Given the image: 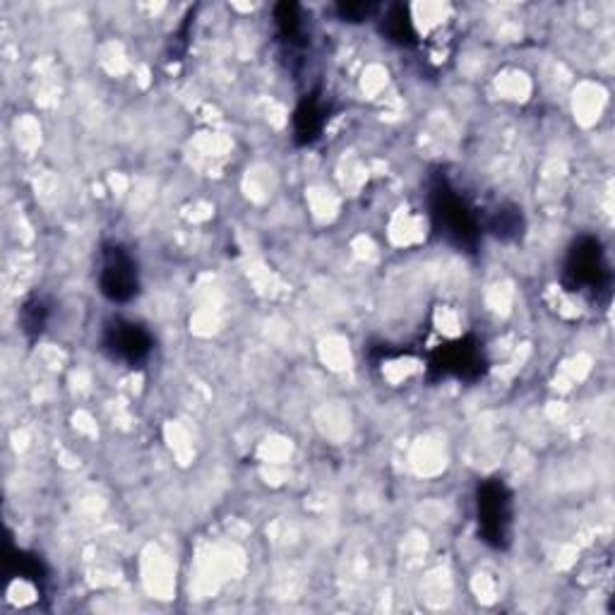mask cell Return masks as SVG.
<instances>
[{
  "mask_svg": "<svg viewBox=\"0 0 615 615\" xmlns=\"http://www.w3.org/2000/svg\"><path fill=\"white\" fill-rule=\"evenodd\" d=\"M428 217L435 234L459 253H479L481 217L445 173H433L428 181Z\"/></svg>",
  "mask_w": 615,
  "mask_h": 615,
  "instance_id": "cell-1",
  "label": "cell"
},
{
  "mask_svg": "<svg viewBox=\"0 0 615 615\" xmlns=\"http://www.w3.org/2000/svg\"><path fill=\"white\" fill-rule=\"evenodd\" d=\"M561 284L573 294H585L594 298L596 304H608L611 286H613V270L603 250V243L596 236H579L567 248Z\"/></svg>",
  "mask_w": 615,
  "mask_h": 615,
  "instance_id": "cell-2",
  "label": "cell"
},
{
  "mask_svg": "<svg viewBox=\"0 0 615 615\" xmlns=\"http://www.w3.org/2000/svg\"><path fill=\"white\" fill-rule=\"evenodd\" d=\"M476 521L479 537L493 551H507L513 543L515 497L503 479H485L476 489Z\"/></svg>",
  "mask_w": 615,
  "mask_h": 615,
  "instance_id": "cell-3",
  "label": "cell"
},
{
  "mask_svg": "<svg viewBox=\"0 0 615 615\" xmlns=\"http://www.w3.org/2000/svg\"><path fill=\"white\" fill-rule=\"evenodd\" d=\"M485 370H489V361H485L483 344L473 334L459 336L428 354V380L433 382L447 378L476 382L485 376Z\"/></svg>",
  "mask_w": 615,
  "mask_h": 615,
  "instance_id": "cell-4",
  "label": "cell"
},
{
  "mask_svg": "<svg viewBox=\"0 0 615 615\" xmlns=\"http://www.w3.org/2000/svg\"><path fill=\"white\" fill-rule=\"evenodd\" d=\"M99 292L111 304H131L140 294V270L125 246L115 241L101 243Z\"/></svg>",
  "mask_w": 615,
  "mask_h": 615,
  "instance_id": "cell-5",
  "label": "cell"
},
{
  "mask_svg": "<svg viewBox=\"0 0 615 615\" xmlns=\"http://www.w3.org/2000/svg\"><path fill=\"white\" fill-rule=\"evenodd\" d=\"M101 349L109 358H113V361L131 368H140L147 364V358L152 356L155 340L145 324L125 318H111L103 324Z\"/></svg>",
  "mask_w": 615,
  "mask_h": 615,
  "instance_id": "cell-6",
  "label": "cell"
},
{
  "mask_svg": "<svg viewBox=\"0 0 615 615\" xmlns=\"http://www.w3.org/2000/svg\"><path fill=\"white\" fill-rule=\"evenodd\" d=\"M328 119H330V107L328 101L322 99L320 89L308 91V95L298 101V107L294 111V143L298 147L316 145L322 137Z\"/></svg>",
  "mask_w": 615,
  "mask_h": 615,
  "instance_id": "cell-7",
  "label": "cell"
},
{
  "mask_svg": "<svg viewBox=\"0 0 615 615\" xmlns=\"http://www.w3.org/2000/svg\"><path fill=\"white\" fill-rule=\"evenodd\" d=\"M274 27L276 37L286 46L288 56L304 53L310 39H308V27H306V13L298 3H280L274 8Z\"/></svg>",
  "mask_w": 615,
  "mask_h": 615,
  "instance_id": "cell-8",
  "label": "cell"
},
{
  "mask_svg": "<svg viewBox=\"0 0 615 615\" xmlns=\"http://www.w3.org/2000/svg\"><path fill=\"white\" fill-rule=\"evenodd\" d=\"M380 34L399 49H416L419 32L411 20V10L406 5H390L380 20Z\"/></svg>",
  "mask_w": 615,
  "mask_h": 615,
  "instance_id": "cell-9",
  "label": "cell"
},
{
  "mask_svg": "<svg viewBox=\"0 0 615 615\" xmlns=\"http://www.w3.org/2000/svg\"><path fill=\"white\" fill-rule=\"evenodd\" d=\"M25 579V582L37 587L39 594H46V582H49V567L39 558L37 553L29 551H20L13 549L8 555V565H5V579L13 582V579Z\"/></svg>",
  "mask_w": 615,
  "mask_h": 615,
  "instance_id": "cell-10",
  "label": "cell"
},
{
  "mask_svg": "<svg viewBox=\"0 0 615 615\" xmlns=\"http://www.w3.org/2000/svg\"><path fill=\"white\" fill-rule=\"evenodd\" d=\"M485 229H489L497 241L515 243V241L525 236L527 222H525V214H521L517 205L503 202V205L495 207V210L489 214V219H485Z\"/></svg>",
  "mask_w": 615,
  "mask_h": 615,
  "instance_id": "cell-11",
  "label": "cell"
},
{
  "mask_svg": "<svg viewBox=\"0 0 615 615\" xmlns=\"http://www.w3.org/2000/svg\"><path fill=\"white\" fill-rule=\"evenodd\" d=\"M51 320V304L41 294H32L20 308V330L27 336V342L34 344L49 328Z\"/></svg>",
  "mask_w": 615,
  "mask_h": 615,
  "instance_id": "cell-12",
  "label": "cell"
},
{
  "mask_svg": "<svg viewBox=\"0 0 615 615\" xmlns=\"http://www.w3.org/2000/svg\"><path fill=\"white\" fill-rule=\"evenodd\" d=\"M378 3H368V0H356V3H336L334 15L349 25H361V22L373 20L380 13Z\"/></svg>",
  "mask_w": 615,
  "mask_h": 615,
  "instance_id": "cell-13",
  "label": "cell"
},
{
  "mask_svg": "<svg viewBox=\"0 0 615 615\" xmlns=\"http://www.w3.org/2000/svg\"><path fill=\"white\" fill-rule=\"evenodd\" d=\"M195 20V13L190 10L188 15H185L183 25L179 27V32L171 37V51H169V61H181V56L188 49V37H190V25Z\"/></svg>",
  "mask_w": 615,
  "mask_h": 615,
  "instance_id": "cell-14",
  "label": "cell"
}]
</instances>
